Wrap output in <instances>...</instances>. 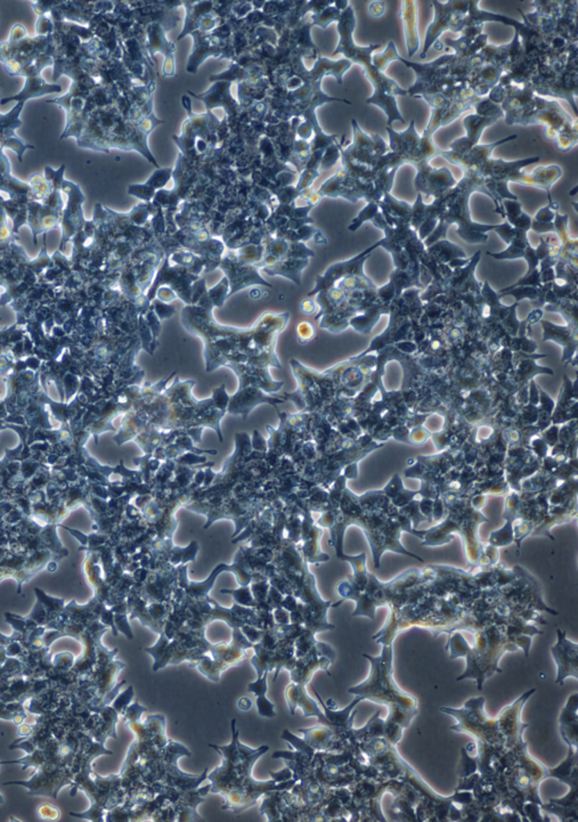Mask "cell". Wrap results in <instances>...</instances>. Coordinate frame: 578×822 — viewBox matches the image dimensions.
Returning a JSON list of instances; mask_svg holds the SVG:
<instances>
[{
    "label": "cell",
    "mask_w": 578,
    "mask_h": 822,
    "mask_svg": "<svg viewBox=\"0 0 578 822\" xmlns=\"http://www.w3.org/2000/svg\"><path fill=\"white\" fill-rule=\"evenodd\" d=\"M301 312L306 314V315H313L314 312L317 310V303L315 300L305 299L300 303Z\"/></svg>",
    "instance_id": "cell-58"
},
{
    "label": "cell",
    "mask_w": 578,
    "mask_h": 822,
    "mask_svg": "<svg viewBox=\"0 0 578 822\" xmlns=\"http://www.w3.org/2000/svg\"><path fill=\"white\" fill-rule=\"evenodd\" d=\"M475 192L484 193L494 201L492 194L487 191L484 179L473 171H464V177L452 190L443 195L439 200V218L434 232L425 240V246H432L441 240L446 239V234L450 225L457 224V233L461 239L470 244L486 243L488 240L487 233L495 230L496 225H485L473 221L470 216V196ZM495 202V201H494Z\"/></svg>",
    "instance_id": "cell-2"
},
{
    "label": "cell",
    "mask_w": 578,
    "mask_h": 822,
    "mask_svg": "<svg viewBox=\"0 0 578 822\" xmlns=\"http://www.w3.org/2000/svg\"><path fill=\"white\" fill-rule=\"evenodd\" d=\"M341 13L342 12H340L332 3V5H330V6L326 7L324 10H321L320 13L313 14L312 26H321L322 29H326L331 23L339 22Z\"/></svg>",
    "instance_id": "cell-37"
},
{
    "label": "cell",
    "mask_w": 578,
    "mask_h": 822,
    "mask_svg": "<svg viewBox=\"0 0 578 822\" xmlns=\"http://www.w3.org/2000/svg\"><path fill=\"white\" fill-rule=\"evenodd\" d=\"M577 692L569 697L560 715V735L568 747L577 749Z\"/></svg>",
    "instance_id": "cell-29"
},
{
    "label": "cell",
    "mask_w": 578,
    "mask_h": 822,
    "mask_svg": "<svg viewBox=\"0 0 578 822\" xmlns=\"http://www.w3.org/2000/svg\"><path fill=\"white\" fill-rule=\"evenodd\" d=\"M512 523H513V517L509 519L508 523L503 527V529L498 530V532H493L489 539L491 544L494 546H504V545L510 544L513 539V530H512Z\"/></svg>",
    "instance_id": "cell-42"
},
{
    "label": "cell",
    "mask_w": 578,
    "mask_h": 822,
    "mask_svg": "<svg viewBox=\"0 0 578 822\" xmlns=\"http://www.w3.org/2000/svg\"><path fill=\"white\" fill-rule=\"evenodd\" d=\"M211 3H186L187 13H186L185 26L177 40H182L184 37L191 35L198 30V23L203 16L211 13Z\"/></svg>",
    "instance_id": "cell-35"
},
{
    "label": "cell",
    "mask_w": 578,
    "mask_h": 822,
    "mask_svg": "<svg viewBox=\"0 0 578 822\" xmlns=\"http://www.w3.org/2000/svg\"><path fill=\"white\" fill-rule=\"evenodd\" d=\"M412 167L416 170L414 185L420 194L441 198L457 184L453 174L446 167L438 169L428 162H414Z\"/></svg>",
    "instance_id": "cell-13"
},
{
    "label": "cell",
    "mask_w": 578,
    "mask_h": 822,
    "mask_svg": "<svg viewBox=\"0 0 578 822\" xmlns=\"http://www.w3.org/2000/svg\"><path fill=\"white\" fill-rule=\"evenodd\" d=\"M173 170L175 169L173 167L158 168L144 184H134V185L129 186V194L136 196L142 201H144L145 203H150L151 200H153L158 192L161 191L171 179Z\"/></svg>",
    "instance_id": "cell-28"
},
{
    "label": "cell",
    "mask_w": 578,
    "mask_h": 822,
    "mask_svg": "<svg viewBox=\"0 0 578 822\" xmlns=\"http://www.w3.org/2000/svg\"><path fill=\"white\" fill-rule=\"evenodd\" d=\"M400 19L405 32L407 56L412 58L420 49V35H418V3L416 1H402Z\"/></svg>",
    "instance_id": "cell-27"
},
{
    "label": "cell",
    "mask_w": 578,
    "mask_h": 822,
    "mask_svg": "<svg viewBox=\"0 0 578 822\" xmlns=\"http://www.w3.org/2000/svg\"><path fill=\"white\" fill-rule=\"evenodd\" d=\"M386 10V3L384 1H372L368 5V13L374 19H380Z\"/></svg>",
    "instance_id": "cell-56"
},
{
    "label": "cell",
    "mask_w": 578,
    "mask_h": 822,
    "mask_svg": "<svg viewBox=\"0 0 578 822\" xmlns=\"http://www.w3.org/2000/svg\"><path fill=\"white\" fill-rule=\"evenodd\" d=\"M386 133L389 136L388 146L390 152L402 156L406 160V163L411 165L416 160L420 144V135L416 129V121L412 120L407 129L402 133L393 131V128L386 126Z\"/></svg>",
    "instance_id": "cell-23"
},
{
    "label": "cell",
    "mask_w": 578,
    "mask_h": 822,
    "mask_svg": "<svg viewBox=\"0 0 578 822\" xmlns=\"http://www.w3.org/2000/svg\"><path fill=\"white\" fill-rule=\"evenodd\" d=\"M133 698H134V689H133V687H128V689L125 692L120 694L117 697V699L113 701L112 707L114 708L115 711L118 712V714H122L124 715Z\"/></svg>",
    "instance_id": "cell-47"
},
{
    "label": "cell",
    "mask_w": 578,
    "mask_h": 822,
    "mask_svg": "<svg viewBox=\"0 0 578 822\" xmlns=\"http://www.w3.org/2000/svg\"><path fill=\"white\" fill-rule=\"evenodd\" d=\"M502 204L504 208L505 219L511 225L522 212L521 203L518 200H503Z\"/></svg>",
    "instance_id": "cell-46"
},
{
    "label": "cell",
    "mask_w": 578,
    "mask_h": 822,
    "mask_svg": "<svg viewBox=\"0 0 578 822\" xmlns=\"http://www.w3.org/2000/svg\"><path fill=\"white\" fill-rule=\"evenodd\" d=\"M397 58H398V53H397L396 45H395V42H390L384 53L372 55V64L377 71L384 72L391 62L397 61Z\"/></svg>",
    "instance_id": "cell-38"
},
{
    "label": "cell",
    "mask_w": 578,
    "mask_h": 822,
    "mask_svg": "<svg viewBox=\"0 0 578 822\" xmlns=\"http://www.w3.org/2000/svg\"><path fill=\"white\" fill-rule=\"evenodd\" d=\"M473 109L476 110V115H482L485 118H494L498 120V119L504 117L501 106L492 102L489 99H484V97L479 99V102L477 103L476 106H473Z\"/></svg>",
    "instance_id": "cell-39"
},
{
    "label": "cell",
    "mask_w": 578,
    "mask_h": 822,
    "mask_svg": "<svg viewBox=\"0 0 578 822\" xmlns=\"http://www.w3.org/2000/svg\"><path fill=\"white\" fill-rule=\"evenodd\" d=\"M366 104L380 108L386 113L388 118V127H391L393 121H400L405 124V119L400 113L397 104L396 97L386 93V90H374L373 94L365 101Z\"/></svg>",
    "instance_id": "cell-30"
},
{
    "label": "cell",
    "mask_w": 578,
    "mask_h": 822,
    "mask_svg": "<svg viewBox=\"0 0 578 822\" xmlns=\"http://www.w3.org/2000/svg\"><path fill=\"white\" fill-rule=\"evenodd\" d=\"M558 641L551 649L553 660L558 667L556 685H562L567 678L578 679V646L566 637L561 630H556Z\"/></svg>",
    "instance_id": "cell-17"
},
{
    "label": "cell",
    "mask_w": 578,
    "mask_h": 822,
    "mask_svg": "<svg viewBox=\"0 0 578 822\" xmlns=\"http://www.w3.org/2000/svg\"><path fill=\"white\" fill-rule=\"evenodd\" d=\"M221 592L232 594L239 605H248V607H256L257 605V601L253 598L249 585L241 587V589H221Z\"/></svg>",
    "instance_id": "cell-43"
},
{
    "label": "cell",
    "mask_w": 578,
    "mask_h": 822,
    "mask_svg": "<svg viewBox=\"0 0 578 822\" xmlns=\"http://www.w3.org/2000/svg\"><path fill=\"white\" fill-rule=\"evenodd\" d=\"M498 121V119L485 118L482 115H469L464 119V129L466 131V136L464 137L457 138L450 143V147L452 152L457 154H464L468 151L471 150L473 147L476 146L479 144L482 134L485 131L486 128L492 126Z\"/></svg>",
    "instance_id": "cell-22"
},
{
    "label": "cell",
    "mask_w": 578,
    "mask_h": 822,
    "mask_svg": "<svg viewBox=\"0 0 578 822\" xmlns=\"http://www.w3.org/2000/svg\"><path fill=\"white\" fill-rule=\"evenodd\" d=\"M485 698H471L460 710L443 707L441 712L455 717L457 724L450 729L464 732L476 738L480 744L498 746L505 745L504 736L501 731L498 719H491L484 711Z\"/></svg>",
    "instance_id": "cell-6"
},
{
    "label": "cell",
    "mask_w": 578,
    "mask_h": 822,
    "mask_svg": "<svg viewBox=\"0 0 578 822\" xmlns=\"http://www.w3.org/2000/svg\"><path fill=\"white\" fill-rule=\"evenodd\" d=\"M297 335L298 342H300V344H307V342H309L310 340L314 338V335H315V331H314L313 326H312V324L308 322H301L300 324L298 326Z\"/></svg>",
    "instance_id": "cell-51"
},
{
    "label": "cell",
    "mask_w": 578,
    "mask_h": 822,
    "mask_svg": "<svg viewBox=\"0 0 578 822\" xmlns=\"http://www.w3.org/2000/svg\"><path fill=\"white\" fill-rule=\"evenodd\" d=\"M218 267H221L226 273V278L230 280H228L230 289H232L228 294L230 296L237 294L244 287L253 285V284H262L266 287H272V284L265 282V280L258 274L257 266H253V265L242 264V262H237V259L233 260L230 257H226L221 260Z\"/></svg>",
    "instance_id": "cell-20"
},
{
    "label": "cell",
    "mask_w": 578,
    "mask_h": 822,
    "mask_svg": "<svg viewBox=\"0 0 578 822\" xmlns=\"http://www.w3.org/2000/svg\"><path fill=\"white\" fill-rule=\"evenodd\" d=\"M542 315H543V312H542L540 308H536V310H534V312H532L529 316H528V319H526V321H527V323H529V324H535V323H537L538 321H540Z\"/></svg>",
    "instance_id": "cell-60"
},
{
    "label": "cell",
    "mask_w": 578,
    "mask_h": 822,
    "mask_svg": "<svg viewBox=\"0 0 578 822\" xmlns=\"http://www.w3.org/2000/svg\"><path fill=\"white\" fill-rule=\"evenodd\" d=\"M74 773L67 766L45 763L37 768L31 779L26 781H10L3 785H17L29 789L33 796H49L58 798V793L65 786H74Z\"/></svg>",
    "instance_id": "cell-11"
},
{
    "label": "cell",
    "mask_w": 578,
    "mask_h": 822,
    "mask_svg": "<svg viewBox=\"0 0 578 822\" xmlns=\"http://www.w3.org/2000/svg\"><path fill=\"white\" fill-rule=\"evenodd\" d=\"M530 230H533L534 232H536V233L540 234H556V227H554V224H553V221L552 223H544V221H537V220L533 219L532 220V226H530Z\"/></svg>",
    "instance_id": "cell-54"
},
{
    "label": "cell",
    "mask_w": 578,
    "mask_h": 822,
    "mask_svg": "<svg viewBox=\"0 0 578 822\" xmlns=\"http://www.w3.org/2000/svg\"><path fill=\"white\" fill-rule=\"evenodd\" d=\"M380 656L372 657L364 653L371 664L370 676L364 682L348 689L349 694L361 697L363 701H371L384 705L389 708L388 722L400 725L402 729L409 727L411 721L418 714V701L413 696L402 691L395 682L393 676V648L391 644H382Z\"/></svg>",
    "instance_id": "cell-3"
},
{
    "label": "cell",
    "mask_w": 578,
    "mask_h": 822,
    "mask_svg": "<svg viewBox=\"0 0 578 822\" xmlns=\"http://www.w3.org/2000/svg\"><path fill=\"white\" fill-rule=\"evenodd\" d=\"M352 142L348 146L342 145L340 149L342 165H356L373 169L377 160L389 152L388 144L379 134L368 135L365 133L356 119H352Z\"/></svg>",
    "instance_id": "cell-10"
},
{
    "label": "cell",
    "mask_w": 578,
    "mask_h": 822,
    "mask_svg": "<svg viewBox=\"0 0 578 822\" xmlns=\"http://www.w3.org/2000/svg\"><path fill=\"white\" fill-rule=\"evenodd\" d=\"M269 672L266 671V672H264V674H262V676H258V679H257L255 682L250 683V685H248V691L253 692V694L256 695V697H259V696H266V694H267V690H269V685H267V678H269Z\"/></svg>",
    "instance_id": "cell-48"
},
{
    "label": "cell",
    "mask_w": 578,
    "mask_h": 822,
    "mask_svg": "<svg viewBox=\"0 0 578 822\" xmlns=\"http://www.w3.org/2000/svg\"><path fill=\"white\" fill-rule=\"evenodd\" d=\"M532 124L544 126L546 140L553 142L562 152H568L577 145V122L569 117L556 101L537 95L536 106L527 121V126Z\"/></svg>",
    "instance_id": "cell-7"
},
{
    "label": "cell",
    "mask_w": 578,
    "mask_h": 822,
    "mask_svg": "<svg viewBox=\"0 0 578 822\" xmlns=\"http://www.w3.org/2000/svg\"><path fill=\"white\" fill-rule=\"evenodd\" d=\"M333 5H334V6H336L337 8L340 10V12H343V10H345L346 8L349 6V3L348 1H334Z\"/></svg>",
    "instance_id": "cell-61"
},
{
    "label": "cell",
    "mask_w": 578,
    "mask_h": 822,
    "mask_svg": "<svg viewBox=\"0 0 578 822\" xmlns=\"http://www.w3.org/2000/svg\"><path fill=\"white\" fill-rule=\"evenodd\" d=\"M53 58H51V49L49 47V51L42 53L35 58V61L30 64L29 67H26L23 70L22 77L26 78V83L23 90L17 95L12 96V97H6L0 101V103L5 106L8 102L23 103L26 104V101L30 99H35V97H42L46 94L60 93L62 90V87L58 85H49L46 83L44 78L42 77V71L44 67H51L53 65Z\"/></svg>",
    "instance_id": "cell-12"
},
{
    "label": "cell",
    "mask_w": 578,
    "mask_h": 822,
    "mask_svg": "<svg viewBox=\"0 0 578 822\" xmlns=\"http://www.w3.org/2000/svg\"><path fill=\"white\" fill-rule=\"evenodd\" d=\"M542 326L544 330V342L551 340V342L559 344L563 348L562 362L563 363L570 362L577 351V338H576L577 330H574L570 326H556L547 321H542Z\"/></svg>",
    "instance_id": "cell-26"
},
{
    "label": "cell",
    "mask_w": 578,
    "mask_h": 822,
    "mask_svg": "<svg viewBox=\"0 0 578 822\" xmlns=\"http://www.w3.org/2000/svg\"><path fill=\"white\" fill-rule=\"evenodd\" d=\"M54 30V21H51L47 16L42 15L39 17L38 22L35 24V32L37 35H49Z\"/></svg>",
    "instance_id": "cell-53"
},
{
    "label": "cell",
    "mask_w": 578,
    "mask_h": 822,
    "mask_svg": "<svg viewBox=\"0 0 578 822\" xmlns=\"http://www.w3.org/2000/svg\"><path fill=\"white\" fill-rule=\"evenodd\" d=\"M434 17L432 24L425 32V46L420 58L425 60L429 49L434 46L436 51H443L444 45L439 40L445 31L462 32L466 28V17L469 12V1H454L448 3L432 1Z\"/></svg>",
    "instance_id": "cell-8"
},
{
    "label": "cell",
    "mask_w": 578,
    "mask_h": 822,
    "mask_svg": "<svg viewBox=\"0 0 578 822\" xmlns=\"http://www.w3.org/2000/svg\"><path fill=\"white\" fill-rule=\"evenodd\" d=\"M355 28H356V17H355L354 8L349 5L342 12L340 19H339V44L336 51H333V55L336 56V55L342 54L345 56L343 58L352 62V64L361 65L362 69L364 71L365 77L368 78V81L372 83L374 90H384L386 93L395 96V97L407 95V90H402V87H400V85L393 78L388 77L384 72L377 71L372 64V53L381 45L371 44L366 47L358 46L354 40Z\"/></svg>",
    "instance_id": "cell-5"
},
{
    "label": "cell",
    "mask_w": 578,
    "mask_h": 822,
    "mask_svg": "<svg viewBox=\"0 0 578 822\" xmlns=\"http://www.w3.org/2000/svg\"><path fill=\"white\" fill-rule=\"evenodd\" d=\"M446 649L450 651L452 660L461 656L466 658L468 669L457 680H477L478 690H482V683L487 678L495 672H502L498 669V660L502 655L507 651H517L518 646L511 642V639H504L500 628L491 626L486 631L478 632L473 648L468 646L460 633H455L448 641Z\"/></svg>",
    "instance_id": "cell-4"
},
{
    "label": "cell",
    "mask_w": 578,
    "mask_h": 822,
    "mask_svg": "<svg viewBox=\"0 0 578 822\" xmlns=\"http://www.w3.org/2000/svg\"><path fill=\"white\" fill-rule=\"evenodd\" d=\"M308 265V259L288 258L280 260L273 266L262 268L269 275H282L294 280V283L300 285L301 271Z\"/></svg>",
    "instance_id": "cell-32"
},
{
    "label": "cell",
    "mask_w": 578,
    "mask_h": 822,
    "mask_svg": "<svg viewBox=\"0 0 578 822\" xmlns=\"http://www.w3.org/2000/svg\"><path fill=\"white\" fill-rule=\"evenodd\" d=\"M299 732L305 735V744L310 748L318 750H336V740H333L334 731L331 728H310V729H300Z\"/></svg>",
    "instance_id": "cell-31"
},
{
    "label": "cell",
    "mask_w": 578,
    "mask_h": 822,
    "mask_svg": "<svg viewBox=\"0 0 578 822\" xmlns=\"http://www.w3.org/2000/svg\"><path fill=\"white\" fill-rule=\"evenodd\" d=\"M3 797L1 796V794H0V804H3Z\"/></svg>",
    "instance_id": "cell-62"
},
{
    "label": "cell",
    "mask_w": 578,
    "mask_h": 822,
    "mask_svg": "<svg viewBox=\"0 0 578 822\" xmlns=\"http://www.w3.org/2000/svg\"><path fill=\"white\" fill-rule=\"evenodd\" d=\"M38 812L39 819L44 820V821H53V820H58L61 818V812L60 810L49 804H42L37 810Z\"/></svg>",
    "instance_id": "cell-49"
},
{
    "label": "cell",
    "mask_w": 578,
    "mask_h": 822,
    "mask_svg": "<svg viewBox=\"0 0 578 822\" xmlns=\"http://www.w3.org/2000/svg\"><path fill=\"white\" fill-rule=\"evenodd\" d=\"M379 211H380L379 204L375 203V202H368V206L358 214L357 217L352 219V224L349 225L348 230H352V232L357 230L365 221H371V220L373 219Z\"/></svg>",
    "instance_id": "cell-40"
},
{
    "label": "cell",
    "mask_w": 578,
    "mask_h": 822,
    "mask_svg": "<svg viewBox=\"0 0 578 822\" xmlns=\"http://www.w3.org/2000/svg\"><path fill=\"white\" fill-rule=\"evenodd\" d=\"M509 294H511V296H516V299H517V303H518V301H519V300L525 299V298H529V299L535 300V299H537V298H538V287H513V289H511V290L507 291V292H503V294H500V296H509Z\"/></svg>",
    "instance_id": "cell-45"
},
{
    "label": "cell",
    "mask_w": 578,
    "mask_h": 822,
    "mask_svg": "<svg viewBox=\"0 0 578 822\" xmlns=\"http://www.w3.org/2000/svg\"><path fill=\"white\" fill-rule=\"evenodd\" d=\"M517 137V135H511V136L501 138V140L493 142V143L478 144V145L473 147L471 150L468 151L464 154H457L452 152V151L441 150L439 156L444 158L445 160H448V162L452 163L454 166L459 167L464 171L475 172L479 169L482 163L485 162L486 160L489 159L492 156L493 151L495 150L496 147L508 143L510 140H514Z\"/></svg>",
    "instance_id": "cell-15"
},
{
    "label": "cell",
    "mask_w": 578,
    "mask_h": 822,
    "mask_svg": "<svg viewBox=\"0 0 578 822\" xmlns=\"http://www.w3.org/2000/svg\"><path fill=\"white\" fill-rule=\"evenodd\" d=\"M352 67V63L346 58L338 61H333L330 58L317 56L316 62L310 70H305L303 77L306 83H314L322 81L323 78L331 76L338 81L339 85L343 83V74Z\"/></svg>",
    "instance_id": "cell-24"
},
{
    "label": "cell",
    "mask_w": 578,
    "mask_h": 822,
    "mask_svg": "<svg viewBox=\"0 0 578 822\" xmlns=\"http://www.w3.org/2000/svg\"><path fill=\"white\" fill-rule=\"evenodd\" d=\"M380 241H377L375 244L366 249L365 251L361 252L359 255H356L354 258L348 259L345 262H337L330 266L326 269L325 273L320 276H317L316 285L313 290L310 291L308 296H315V294L324 292L334 285L339 280L346 278V276H361V278H366L364 271H363V266L366 259L370 257L371 253L375 250V249L380 246Z\"/></svg>",
    "instance_id": "cell-14"
},
{
    "label": "cell",
    "mask_w": 578,
    "mask_h": 822,
    "mask_svg": "<svg viewBox=\"0 0 578 822\" xmlns=\"http://www.w3.org/2000/svg\"><path fill=\"white\" fill-rule=\"evenodd\" d=\"M147 49L151 56L157 53H160L164 56L163 77L170 78L176 76V46L167 38L166 30L163 29L161 23H151L150 26H147Z\"/></svg>",
    "instance_id": "cell-18"
},
{
    "label": "cell",
    "mask_w": 578,
    "mask_h": 822,
    "mask_svg": "<svg viewBox=\"0 0 578 822\" xmlns=\"http://www.w3.org/2000/svg\"><path fill=\"white\" fill-rule=\"evenodd\" d=\"M191 35L193 37V49L189 62H187V67H186V71L189 74H196L200 65L207 58H211V56L223 58L221 55H226L224 53L223 45H219L217 39H214V37H210L205 32L198 31V30L192 32Z\"/></svg>",
    "instance_id": "cell-21"
},
{
    "label": "cell",
    "mask_w": 578,
    "mask_h": 822,
    "mask_svg": "<svg viewBox=\"0 0 578 822\" xmlns=\"http://www.w3.org/2000/svg\"><path fill=\"white\" fill-rule=\"evenodd\" d=\"M516 228V227H514ZM528 232L524 230H519L516 228V235L512 240L508 249L504 251L498 252V253H492V252H487V255H491L494 259L498 260H511V259L524 258L525 250L527 248L528 244H530L529 240L527 237Z\"/></svg>",
    "instance_id": "cell-34"
},
{
    "label": "cell",
    "mask_w": 578,
    "mask_h": 822,
    "mask_svg": "<svg viewBox=\"0 0 578 822\" xmlns=\"http://www.w3.org/2000/svg\"><path fill=\"white\" fill-rule=\"evenodd\" d=\"M386 312H388V310L384 307H371L366 310L364 315L354 316L349 319L348 324L352 326L356 331L361 332L363 335H368L374 324L377 322V319H380V316L382 314H386Z\"/></svg>",
    "instance_id": "cell-36"
},
{
    "label": "cell",
    "mask_w": 578,
    "mask_h": 822,
    "mask_svg": "<svg viewBox=\"0 0 578 822\" xmlns=\"http://www.w3.org/2000/svg\"><path fill=\"white\" fill-rule=\"evenodd\" d=\"M554 214H556V211H553L549 206H546L537 212L534 220L544 221V223H552L554 219Z\"/></svg>",
    "instance_id": "cell-55"
},
{
    "label": "cell",
    "mask_w": 578,
    "mask_h": 822,
    "mask_svg": "<svg viewBox=\"0 0 578 822\" xmlns=\"http://www.w3.org/2000/svg\"><path fill=\"white\" fill-rule=\"evenodd\" d=\"M26 37H28V33H26V28L22 24H15L12 28L8 42H17L19 40H22V39L26 38Z\"/></svg>",
    "instance_id": "cell-57"
},
{
    "label": "cell",
    "mask_w": 578,
    "mask_h": 822,
    "mask_svg": "<svg viewBox=\"0 0 578 822\" xmlns=\"http://www.w3.org/2000/svg\"><path fill=\"white\" fill-rule=\"evenodd\" d=\"M198 301L182 310V323L186 331L205 344L207 372L233 364L282 369L275 346L278 335L289 323L290 312H266L251 328H237L221 326L214 319V303L207 292Z\"/></svg>",
    "instance_id": "cell-1"
},
{
    "label": "cell",
    "mask_w": 578,
    "mask_h": 822,
    "mask_svg": "<svg viewBox=\"0 0 578 822\" xmlns=\"http://www.w3.org/2000/svg\"><path fill=\"white\" fill-rule=\"evenodd\" d=\"M285 697L288 701L289 707H290L292 715H294L296 708L300 707L304 711L305 717L316 716L321 723L324 724L325 727L331 728L329 720L318 708L315 701L307 695L304 685H297V683L289 685L285 690Z\"/></svg>",
    "instance_id": "cell-25"
},
{
    "label": "cell",
    "mask_w": 578,
    "mask_h": 822,
    "mask_svg": "<svg viewBox=\"0 0 578 822\" xmlns=\"http://www.w3.org/2000/svg\"><path fill=\"white\" fill-rule=\"evenodd\" d=\"M232 733L233 738L230 745L217 746L209 745L221 756V766L207 775L211 781V793H219L226 798L230 794L235 793L239 787V764H240V753H239V731L237 730V720H232Z\"/></svg>",
    "instance_id": "cell-9"
},
{
    "label": "cell",
    "mask_w": 578,
    "mask_h": 822,
    "mask_svg": "<svg viewBox=\"0 0 578 822\" xmlns=\"http://www.w3.org/2000/svg\"><path fill=\"white\" fill-rule=\"evenodd\" d=\"M494 232H496L507 244H510V242L513 240L514 235H516V228L511 226L507 220L503 224L496 225Z\"/></svg>",
    "instance_id": "cell-52"
},
{
    "label": "cell",
    "mask_w": 578,
    "mask_h": 822,
    "mask_svg": "<svg viewBox=\"0 0 578 822\" xmlns=\"http://www.w3.org/2000/svg\"><path fill=\"white\" fill-rule=\"evenodd\" d=\"M230 88H232V83L221 80V81H214L205 93L196 95L191 90H189L187 93L195 99H200L205 104L207 112H212L214 109L223 108L226 111L230 120H234L237 118L240 106L230 93Z\"/></svg>",
    "instance_id": "cell-19"
},
{
    "label": "cell",
    "mask_w": 578,
    "mask_h": 822,
    "mask_svg": "<svg viewBox=\"0 0 578 822\" xmlns=\"http://www.w3.org/2000/svg\"><path fill=\"white\" fill-rule=\"evenodd\" d=\"M257 708H258L259 715H262V716H276V713L274 711V704L271 703L266 696H259V697H257Z\"/></svg>",
    "instance_id": "cell-50"
},
{
    "label": "cell",
    "mask_w": 578,
    "mask_h": 822,
    "mask_svg": "<svg viewBox=\"0 0 578 822\" xmlns=\"http://www.w3.org/2000/svg\"><path fill=\"white\" fill-rule=\"evenodd\" d=\"M237 707H239L240 711L248 712L250 708L253 707V701H250L249 698H246V697H243L237 703Z\"/></svg>",
    "instance_id": "cell-59"
},
{
    "label": "cell",
    "mask_w": 578,
    "mask_h": 822,
    "mask_svg": "<svg viewBox=\"0 0 578 822\" xmlns=\"http://www.w3.org/2000/svg\"><path fill=\"white\" fill-rule=\"evenodd\" d=\"M428 255L439 264L450 262L454 259L466 258V252L460 246L450 242L448 240H441L428 246Z\"/></svg>",
    "instance_id": "cell-33"
},
{
    "label": "cell",
    "mask_w": 578,
    "mask_h": 822,
    "mask_svg": "<svg viewBox=\"0 0 578 822\" xmlns=\"http://www.w3.org/2000/svg\"><path fill=\"white\" fill-rule=\"evenodd\" d=\"M76 657L70 653H60L51 660V665L61 672H69L74 667Z\"/></svg>",
    "instance_id": "cell-44"
},
{
    "label": "cell",
    "mask_w": 578,
    "mask_h": 822,
    "mask_svg": "<svg viewBox=\"0 0 578 822\" xmlns=\"http://www.w3.org/2000/svg\"><path fill=\"white\" fill-rule=\"evenodd\" d=\"M283 399H278L274 396H269L264 390L257 387L246 385L239 386L237 394L230 397V402L227 406V412L230 414L242 415L243 420H246L250 412L259 404H271L276 408V404L284 403Z\"/></svg>",
    "instance_id": "cell-16"
},
{
    "label": "cell",
    "mask_w": 578,
    "mask_h": 822,
    "mask_svg": "<svg viewBox=\"0 0 578 822\" xmlns=\"http://www.w3.org/2000/svg\"><path fill=\"white\" fill-rule=\"evenodd\" d=\"M343 142H345V137L342 138L341 143H338V142H336V143H333L332 145H330V146L328 147L325 151H324V153H323L322 156V161H321V169H330V168H332V167L334 166L337 162H338V160L341 158V154H340V149H341L342 145H343Z\"/></svg>",
    "instance_id": "cell-41"
}]
</instances>
